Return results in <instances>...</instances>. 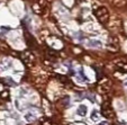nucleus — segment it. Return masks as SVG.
Wrapping results in <instances>:
<instances>
[{
  "label": "nucleus",
  "instance_id": "39448f33",
  "mask_svg": "<svg viewBox=\"0 0 127 125\" xmlns=\"http://www.w3.org/2000/svg\"><path fill=\"white\" fill-rule=\"evenodd\" d=\"M111 87H113V81L109 78L103 77L98 82V91L100 94H106V92H108L110 90Z\"/></svg>",
  "mask_w": 127,
  "mask_h": 125
},
{
  "label": "nucleus",
  "instance_id": "f03ea898",
  "mask_svg": "<svg viewBox=\"0 0 127 125\" xmlns=\"http://www.w3.org/2000/svg\"><path fill=\"white\" fill-rule=\"evenodd\" d=\"M20 60L22 62L26 65L27 68H34L35 67V63H36V58L34 55V53L32 51L27 50V51H24V52L20 53Z\"/></svg>",
  "mask_w": 127,
  "mask_h": 125
},
{
  "label": "nucleus",
  "instance_id": "6e6552de",
  "mask_svg": "<svg viewBox=\"0 0 127 125\" xmlns=\"http://www.w3.org/2000/svg\"><path fill=\"white\" fill-rule=\"evenodd\" d=\"M111 5L116 8H123L126 5V0H110Z\"/></svg>",
  "mask_w": 127,
  "mask_h": 125
},
{
  "label": "nucleus",
  "instance_id": "2eb2a0df",
  "mask_svg": "<svg viewBox=\"0 0 127 125\" xmlns=\"http://www.w3.org/2000/svg\"><path fill=\"white\" fill-rule=\"evenodd\" d=\"M99 125H107V123H100Z\"/></svg>",
  "mask_w": 127,
  "mask_h": 125
},
{
  "label": "nucleus",
  "instance_id": "423d86ee",
  "mask_svg": "<svg viewBox=\"0 0 127 125\" xmlns=\"http://www.w3.org/2000/svg\"><path fill=\"white\" fill-rule=\"evenodd\" d=\"M115 69L120 73H127V61L126 62H124V61L117 62L115 64Z\"/></svg>",
  "mask_w": 127,
  "mask_h": 125
},
{
  "label": "nucleus",
  "instance_id": "f257e3e1",
  "mask_svg": "<svg viewBox=\"0 0 127 125\" xmlns=\"http://www.w3.org/2000/svg\"><path fill=\"white\" fill-rule=\"evenodd\" d=\"M94 14L98 22L102 25H107L110 19V14L105 6H98L94 8Z\"/></svg>",
  "mask_w": 127,
  "mask_h": 125
},
{
  "label": "nucleus",
  "instance_id": "f8f14e48",
  "mask_svg": "<svg viewBox=\"0 0 127 125\" xmlns=\"http://www.w3.org/2000/svg\"><path fill=\"white\" fill-rule=\"evenodd\" d=\"M0 51H1V52H9L10 48L6 43H3V42L0 41Z\"/></svg>",
  "mask_w": 127,
  "mask_h": 125
},
{
  "label": "nucleus",
  "instance_id": "4468645a",
  "mask_svg": "<svg viewBox=\"0 0 127 125\" xmlns=\"http://www.w3.org/2000/svg\"><path fill=\"white\" fill-rule=\"evenodd\" d=\"M98 118H99V113L97 111H95L94 113L91 114V120L96 122V121H98Z\"/></svg>",
  "mask_w": 127,
  "mask_h": 125
},
{
  "label": "nucleus",
  "instance_id": "1a4fd4ad",
  "mask_svg": "<svg viewBox=\"0 0 127 125\" xmlns=\"http://www.w3.org/2000/svg\"><path fill=\"white\" fill-rule=\"evenodd\" d=\"M77 113H78V115H80V116H86L87 113H88V108H87V106L86 105H80L79 107H78V109H77Z\"/></svg>",
  "mask_w": 127,
  "mask_h": 125
},
{
  "label": "nucleus",
  "instance_id": "0eeeda50",
  "mask_svg": "<svg viewBox=\"0 0 127 125\" xmlns=\"http://www.w3.org/2000/svg\"><path fill=\"white\" fill-rule=\"evenodd\" d=\"M26 42H27V45L31 48H37V42H36V40L28 33H26Z\"/></svg>",
  "mask_w": 127,
  "mask_h": 125
},
{
  "label": "nucleus",
  "instance_id": "9d476101",
  "mask_svg": "<svg viewBox=\"0 0 127 125\" xmlns=\"http://www.w3.org/2000/svg\"><path fill=\"white\" fill-rule=\"evenodd\" d=\"M39 125H55V124H53V122L48 117L44 116V117H42L39 120Z\"/></svg>",
  "mask_w": 127,
  "mask_h": 125
},
{
  "label": "nucleus",
  "instance_id": "7ed1b4c3",
  "mask_svg": "<svg viewBox=\"0 0 127 125\" xmlns=\"http://www.w3.org/2000/svg\"><path fill=\"white\" fill-rule=\"evenodd\" d=\"M101 114L107 120H115L116 118V113L114 111L113 106H111L110 100H105L102 103V105H101Z\"/></svg>",
  "mask_w": 127,
  "mask_h": 125
},
{
  "label": "nucleus",
  "instance_id": "ddd939ff",
  "mask_svg": "<svg viewBox=\"0 0 127 125\" xmlns=\"http://www.w3.org/2000/svg\"><path fill=\"white\" fill-rule=\"evenodd\" d=\"M55 77L58 78V79H60L61 83H64V84H66V83H69V82H70V80L67 79L66 77H64V76H60V75H56Z\"/></svg>",
  "mask_w": 127,
  "mask_h": 125
},
{
  "label": "nucleus",
  "instance_id": "9b49d317",
  "mask_svg": "<svg viewBox=\"0 0 127 125\" xmlns=\"http://www.w3.org/2000/svg\"><path fill=\"white\" fill-rule=\"evenodd\" d=\"M10 97V94L8 90H2V91L0 92V98L3 99V100H8Z\"/></svg>",
  "mask_w": 127,
  "mask_h": 125
},
{
  "label": "nucleus",
  "instance_id": "20e7f679",
  "mask_svg": "<svg viewBox=\"0 0 127 125\" xmlns=\"http://www.w3.org/2000/svg\"><path fill=\"white\" fill-rule=\"evenodd\" d=\"M32 7H33L35 14L39 15V16H44L48 9V3L46 0H35V2L32 5Z\"/></svg>",
  "mask_w": 127,
  "mask_h": 125
}]
</instances>
